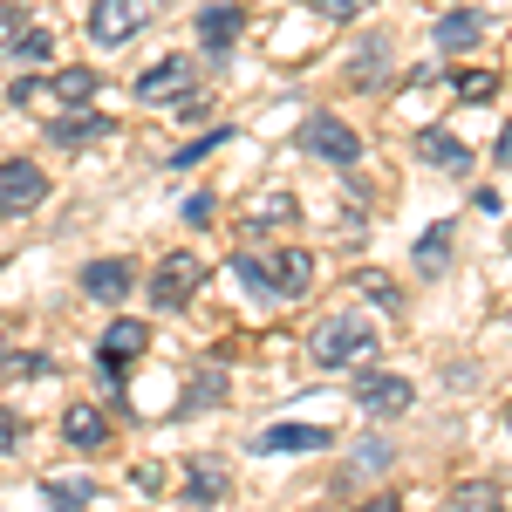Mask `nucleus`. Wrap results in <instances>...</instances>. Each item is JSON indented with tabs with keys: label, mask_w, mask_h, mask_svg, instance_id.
Instances as JSON below:
<instances>
[{
	"label": "nucleus",
	"mask_w": 512,
	"mask_h": 512,
	"mask_svg": "<svg viewBox=\"0 0 512 512\" xmlns=\"http://www.w3.org/2000/svg\"><path fill=\"white\" fill-rule=\"evenodd\" d=\"M308 349H315L321 369H362V362L376 355V328H369L362 315H335V321H321V328H315Z\"/></svg>",
	"instance_id": "1"
},
{
	"label": "nucleus",
	"mask_w": 512,
	"mask_h": 512,
	"mask_svg": "<svg viewBox=\"0 0 512 512\" xmlns=\"http://www.w3.org/2000/svg\"><path fill=\"white\" fill-rule=\"evenodd\" d=\"M198 287H205V260L198 253H164L158 274H151V301L158 308H185Z\"/></svg>",
	"instance_id": "2"
},
{
	"label": "nucleus",
	"mask_w": 512,
	"mask_h": 512,
	"mask_svg": "<svg viewBox=\"0 0 512 512\" xmlns=\"http://www.w3.org/2000/svg\"><path fill=\"white\" fill-rule=\"evenodd\" d=\"M41 198H48V178H41L35 158H0V212H7V219L35 212Z\"/></svg>",
	"instance_id": "3"
},
{
	"label": "nucleus",
	"mask_w": 512,
	"mask_h": 512,
	"mask_svg": "<svg viewBox=\"0 0 512 512\" xmlns=\"http://www.w3.org/2000/svg\"><path fill=\"white\" fill-rule=\"evenodd\" d=\"M301 144H308L315 158H328V164H355V158H362V137H355L335 110H315V117L301 123Z\"/></svg>",
	"instance_id": "4"
},
{
	"label": "nucleus",
	"mask_w": 512,
	"mask_h": 512,
	"mask_svg": "<svg viewBox=\"0 0 512 512\" xmlns=\"http://www.w3.org/2000/svg\"><path fill=\"white\" fill-rule=\"evenodd\" d=\"M137 21H144V0H89V41L96 48H123V41L137 35Z\"/></svg>",
	"instance_id": "5"
},
{
	"label": "nucleus",
	"mask_w": 512,
	"mask_h": 512,
	"mask_svg": "<svg viewBox=\"0 0 512 512\" xmlns=\"http://www.w3.org/2000/svg\"><path fill=\"white\" fill-rule=\"evenodd\" d=\"M198 89V62L192 55H164L151 76H137V103H178Z\"/></svg>",
	"instance_id": "6"
},
{
	"label": "nucleus",
	"mask_w": 512,
	"mask_h": 512,
	"mask_svg": "<svg viewBox=\"0 0 512 512\" xmlns=\"http://www.w3.org/2000/svg\"><path fill=\"white\" fill-rule=\"evenodd\" d=\"M96 349H103V376L117 383V376H123V362L151 349V328H144L137 315H123V321H110V328H103V342H96Z\"/></svg>",
	"instance_id": "7"
},
{
	"label": "nucleus",
	"mask_w": 512,
	"mask_h": 512,
	"mask_svg": "<svg viewBox=\"0 0 512 512\" xmlns=\"http://www.w3.org/2000/svg\"><path fill=\"white\" fill-rule=\"evenodd\" d=\"M130 287H137V267H130V260H89V267H82V294L103 301V308H117Z\"/></svg>",
	"instance_id": "8"
},
{
	"label": "nucleus",
	"mask_w": 512,
	"mask_h": 512,
	"mask_svg": "<svg viewBox=\"0 0 512 512\" xmlns=\"http://www.w3.org/2000/svg\"><path fill=\"white\" fill-rule=\"evenodd\" d=\"M355 403H362L369 417H403V410L417 403V390H410L403 376H362V383H355Z\"/></svg>",
	"instance_id": "9"
},
{
	"label": "nucleus",
	"mask_w": 512,
	"mask_h": 512,
	"mask_svg": "<svg viewBox=\"0 0 512 512\" xmlns=\"http://www.w3.org/2000/svg\"><path fill=\"white\" fill-rule=\"evenodd\" d=\"M267 274H274V301H301L308 280H315V260H308L301 246H280L274 260H267Z\"/></svg>",
	"instance_id": "10"
},
{
	"label": "nucleus",
	"mask_w": 512,
	"mask_h": 512,
	"mask_svg": "<svg viewBox=\"0 0 512 512\" xmlns=\"http://www.w3.org/2000/svg\"><path fill=\"white\" fill-rule=\"evenodd\" d=\"M328 444H335L328 424H274L253 451H267V458H274V451H328Z\"/></svg>",
	"instance_id": "11"
},
{
	"label": "nucleus",
	"mask_w": 512,
	"mask_h": 512,
	"mask_svg": "<svg viewBox=\"0 0 512 512\" xmlns=\"http://www.w3.org/2000/svg\"><path fill=\"white\" fill-rule=\"evenodd\" d=\"M62 437H69L76 451H96V444H110V417H103L96 403H69V410H62Z\"/></svg>",
	"instance_id": "12"
},
{
	"label": "nucleus",
	"mask_w": 512,
	"mask_h": 512,
	"mask_svg": "<svg viewBox=\"0 0 512 512\" xmlns=\"http://www.w3.org/2000/svg\"><path fill=\"white\" fill-rule=\"evenodd\" d=\"M239 28H246V7H233V0H219V7H205V14H198V41H205L212 55H219V48H233Z\"/></svg>",
	"instance_id": "13"
},
{
	"label": "nucleus",
	"mask_w": 512,
	"mask_h": 512,
	"mask_svg": "<svg viewBox=\"0 0 512 512\" xmlns=\"http://www.w3.org/2000/svg\"><path fill=\"white\" fill-rule=\"evenodd\" d=\"M417 158L437 164V171H465V164H472V151H465L451 130H417Z\"/></svg>",
	"instance_id": "14"
},
{
	"label": "nucleus",
	"mask_w": 512,
	"mask_h": 512,
	"mask_svg": "<svg viewBox=\"0 0 512 512\" xmlns=\"http://www.w3.org/2000/svg\"><path fill=\"white\" fill-rule=\"evenodd\" d=\"M451 239H458V226H451V219H437L431 233L417 239V274H424V280H437L444 267H451Z\"/></svg>",
	"instance_id": "15"
},
{
	"label": "nucleus",
	"mask_w": 512,
	"mask_h": 512,
	"mask_svg": "<svg viewBox=\"0 0 512 512\" xmlns=\"http://www.w3.org/2000/svg\"><path fill=\"white\" fill-rule=\"evenodd\" d=\"M478 35H485V14H478V7H458V14H444V21H437V48H451V55H458V48H472Z\"/></svg>",
	"instance_id": "16"
},
{
	"label": "nucleus",
	"mask_w": 512,
	"mask_h": 512,
	"mask_svg": "<svg viewBox=\"0 0 512 512\" xmlns=\"http://www.w3.org/2000/svg\"><path fill=\"white\" fill-rule=\"evenodd\" d=\"M96 89H103V76H96V69H55V76H48V96H62V103H96Z\"/></svg>",
	"instance_id": "17"
},
{
	"label": "nucleus",
	"mask_w": 512,
	"mask_h": 512,
	"mask_svg": "<svg viewBox=\"0 0 512 512\" xmlns=\"http://www.w3.org/2000/svg\"><path fill=\"white\" fill-rule=\"evenodd\" d=\"M103 130H117V123H110V117H96V110H76V117H62V123H55L48 137L76 151V144H89V137H103Z\"/></svg>",
	"instance_id": "18"
},
{
	"label": "nucleus",
	"mask_w": 512,
	"mask_h": 512,
	"mask_svg": "<svg viewBox=\"0 0 512 512\" xmlns=\"http://www.w3.org/2000/svg\"><path fill=\"white\" fill-rule=\"evenodd\" d=\"M185 485H192V499H198V506H219V499H226V465H212V458H192Z\"/></svg>",
	"instance_id": "19"
},
{
	"label": "nucleus",
	"mask_w": 512,
	"mask_h": 512,
	"mask_svg": "<svg viewBox=\"0 0 512 512\" xmlns=\"http://www.w3.org/2000/svg\"><path fill=\"white\" fill-rule=\"evenodd\" d=\"M287 219H294V198H287V192H267V198L246 205V233H260V226H287Z\"/></svg>",
	"instance_id": "20"
},
{
	"label": "nucleus",
	"mask_w": 512,
	"mask_h": 512,
	"mask_svg": "<svg viewBox=\"0 0 512 512\" xmlns=\"http://www.w3.org/2000/svg\"><path fill=\"white\" fill-rule=\"evenodd\" d=\"M89 492H96L89 478H48V485H41V499H48L55 512H82V506H89Z\"/></svg>",
	"instance_id": "21"
},
{
	"label": "nucleus",
	"mask_w": 512,
	"mask_h": 512,
	"mask_svg": "<svg viewBox=\"0 0 512 512\" xmlns=\"http://www.w3.org/2000/svg\"><path fill=\"white\" fill-rule=\"evenodd\" d=\"M355 294H369L383 315H396V308H403V294H396V280H390V274H355Z\"/></svg>",
	"instance_id": "22"
},
{
	"label": "nucleus",
	"mask_w": 512,
	"mask_h": 512,
	"mask_svg": "<svg viewBox=\"0 0 512 512\" xmlns=\"http://www.w3.org/2000/svg\"><path fill=\"white\" fill-rule=\"evenodd\" d=\"M451 89H458L465 103H492V96H499V76H492V69H465V76H451Z\"/></svg>",
	"instance_id": "23"
},
{
	"label": "nucleus",
	"mask_w": 512,
	"mask_h": 512,
	"mask_svg": "<svg viewBox=\"0 0 512 512\" xmlns=\"http://www.w3.org/2000/svg\"><path fill=\"white\" fill-rule=\"evenodd\" d=\"M390 465H396V451L383 444V437H369V444L355 451V472L349 478H376V472H390Z\"/></svg>",
	"instance_id": "24"
},
{
	"label": "nucleus",
	"mask_w": 512,
	"mask_h": 512,
	"mask_svg": "<svg viewBox=\"0 0 512 512\" xmlns=\"http://www.w3.org/2000/svg\"><path fill=\"white\" fill-rule=\"evenodd\" d=\"M233 274H239V287H253V294H267V301H274V274H267V260L233 253Z\"/></svg>",
	"instance_id": "25"
},
{
	"label": "nucleus",
	"mask_w": 512,
	"mask_h": 512,
	"mask_svg": "<svg viewBox=\"0 0 512 512\" xmlns=\"http://www.w3.org/2000/svg\"><path fill=\"white\" fill-rule=\"evenodd\" d=\"M55 55V35L48 28H21V41H14V62H48Z\"/></svg>",
	"instance_id": "26"
},
{
	"label": "nucleus",
	"mask_w": 512,
	"mask_h": 512,
	"mask_svg": "<svg viewBox=\"0 0 512 512\" xmlns=\"http://www.w3.org/2000/svg\"><path fill=\"white\" fill-rule=\"evenodd\" d=\"M226 137H233V130H205L198 144H185V151H171V164H198V158H205V151H219Z\"/></svg>",
	"instance_id": "27"
},
{
	"label": "nucleus",
	"mask_w": 512,
	"mask_h": 512,
	"mask_svg": "<svg viewBox=\"0 0 512 512\" xmlns=\"http://www.w3.org/2000/svg\"><path fill=\"white\" fill-rule=\"evenodd\" d=\"M308 7H315L321 21H355V14H362L369 0H308Z\"/></svg>",
	"instance_id": "28"
},
{
	"label": "nucleus",
	"mask_w": 512,
	"mask_h": 512,
	"mask_svg": "<svg viewBox=\"0 0 512 512\" xmlns=\"http://www.w3.org/2000/svg\"><path fill=\"white\" fill-rule=\"evenodd\" d=\"M451 506H458V512H492V506H499V492H492V485H478V492H458Z\"/></svg>",
	"instance_id": "29"
},
{
	"label": "nucleus",
	"mask_w": 512,
	"mask_h": 512,
	"mask_svg": "<svg viewBox=\"0 0 512 512\" xmlns=\"http://www.w3.org/2000/svg\"><path fill=\"white\" fill-rule=\"evenodd\" d=\"M55 362L48 355H7V376H48Z\"/></svg>",
	"instance_id": "30"
},
{
	"label": "nucleus",
	"mask_w": 512,
	"mask_h": 512,
	"mask_svg": "<svg viewBox=\"0 0 512 512\" xmlns=\"http://www.w3.org/2000/svg\"><path fill=\"white\" fill-rule=\"evenodd\" d=\"M21 28H28V21H21L14 7H0V55H14V41H21Z\"/></svg>",
	"instance_id": "31"
},
{
	"label": "nucleus",
	"mask_w": 512,
	"mask_h": 512,
	"mask_svg": "<svg viewBox=\"0 0 512 512\" xmlns=\"http://www.w3.org/2000/svg\"><path fill=\"white\" fill-rule=\"evenodd\" d=\"M212 212H219V205H212V192H192V198H185V226H205Z\"/></svg>",
	"instance_id": "32"
},
{
	"label": "nucleus",
	"mask_w": 512,
	"mask_h": 512,
	"mask_svg": "<svg viewBox=\"0 0 512 512\" xmlns=\"http://www.w3.org/2000/svg\"><path fill=\"white\" fill-rule=\"evenodd\" d=\"M192 403H198V410H205V403H219V369H212V376H198V383H192Z\"/></svg>",
	"instance_id": "33"
},
{
	"label": "nucleus",
	"mask_w": 512,
	"mask_h": 512,
	"mask_svg": "<svg viewBox=\"0 0 512 512\" xmlns=\"http://www.w3.org/2000/svg\"><path fill=\"white\" fill-rule=\"evenodd\" d=\"M130 485H137V492H158L164 472H158V465H137V472H130Z\"/></svg>",
	"instance_id": "34"
},
{
	"label": "nucleus",
	"mask_w": 512,
	"mask_h": 512,
	"mask_svg": "<svg viewBox=\"0 0 512 512\" xmlns=\"http://www.w3.org/2000/svg\"><path fill=\"white\" fill-rule=\"evenodd\" d=\"M35 96H48V82H35V76L14 82V103H35Z\"/></svg>",
	"instance_id": "35"
},
{
	"label": "nucleus",
	"mask_w": 512,
	"mask_h": 512,
	"mask_svg": "<svg viewBox=\"0 0 512 512\" xmlns=\"http://www.w3.org/2000/svg\"><path fill=\"white\" fill-rule=\"evenodd\" d=\"M492 151H499V164H506V171H512V123H506V130H499V144H492Z\"/></svg>",
	"instance_id": "36"
},
{
	"label": "nucleus",
	"mask_w": 512,
	"mask_h": 512,
	"mask_svg": "<svg viewBox=\"0 0 512 512\" xmlns=\"http://www.w3.org/2000/svg\"><path fill=\"white\" fill-rule=\"evenodd\" d=\"M355 512H403L396 499H369V506H355Z\"/></svg>",
	"instance_id": "37"
},
{
	"label": "nucleus",
	"mask_w": 512,
	"mask_h": 512,
	"mask_svg": "<svg viewBox=\"0 0 512 512\" xmlns=\"http://www.w3.org/2000/svg\"><path fill=\"white\" fill-rule=\"evenodd\" d=\"M506 417H512V410H506Z\"/></svg>",
	"instance_id": "38"
}]
</instances>
